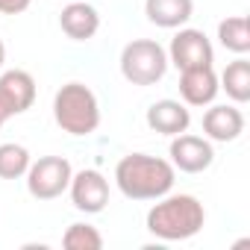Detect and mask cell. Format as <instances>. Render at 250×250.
Instances as JSON below:
<instances>
[{
    "mask_svg": "<svg viewBox=\"0 0 250 250\" xmlns=\"http://www.w3.org/2000/svg\"><path fill=\"white\" fill-rule=\"evenodd\" d=\"M59 27L71 42H88L100 30V15L85 0H68V6L59 15Z\"/></svg>",
    "mask_w": 250,
    "mask_h": 250,
    "instance_id": "obj_12",
    "label": "cell"
},
{
    "mask_svg": "<svg viewBox=\"0 0 250 250\" xmlns=\"http://www.w3.org/2000/svg\"><path fill=\"white\" fill-rule=\"evenodd\" d=\"M121 74L133 85H156L168 71V50L153 39H133L121 50Z\"/></svg>",
    "mask_w": 250,
    "mask_h": 250,
    "instance_id": "obj_4",
    "label": "cell"
},
{
    "mask_svg": "<svg viewBox=\"0 0 250 250\" xmlns=\"http://www.w3.org/2000/svg\"><path fill=\"white\" fill-rule=\"evenodd\" d=\"M36 103V80L30 71H3L0 74V118L9 121L15 115H24Z\"/></svg>",
    "mask_w": 250,
    "mask_h": 250,
    "instance_id": "obj_8",
    "label": "cell"
},
{
    "mask_svg": "<svg viewBox=\"0 0 250 250\" xmlns=\"http://www.w3.org/2000/svg\"><path fill=\"white\" fill-rule=\"evenodd\" d=\"M218 74L209 68H188L180 71V97L186 106H209L218 97Z\"/></svg>",
    "mask_w": 250,
    "mask_h": 250,
    "instance_id": "obj_13",
    "label": "cell"
},
{
    "mask_svg": "<svg viewBox=\"0 0 250 250\" xmlns=\"http://www.w3.org/2000/svg\"><path fill=\"white\" fill-rule=\"evenodd\" d=\"M145 15L162 30H180L194 15V0H145Z\"/></svg>",
    "mask_w": 250,
    "mask_h": 250,
    "instance_id": "obj_14",
    "label": "cell"
},
{
    "mask_svg": "<svg viewBox=\"0 0 250 250\" xmlns=\"http://www.w3.org/2000/svg\"><path fill=\"white\" fill-rule=\"evenodd\" d=\"M212 62H215V47L206 39V33L194 27H180V33L171 39L168 47V65H174L177 71H188V68H209Z\"/></svg>",
    "mask_w": 250,
    "mask_h": 250,
    "instance_id": "obj_6",
    "label": "cell"
},
{
    "mask_svg": "<svg viewBox=\"0 0 250 250\" xmlns=\"http://www.w3.org/2000/svg\"><path fill=\"white\" fill-rule=\"evenodd\" d=\"M3 62H6V44H3V39H0V68H3Z\"/></svg>",
    "mask_w": 250,
    "mask_h": 250,
    "instance_id": "obj_20",
    "label": "cell"
},
{
    "mask_svg": "<svg viewBox=\"0 0 250 250\" xmlns=\"http://www.w3.org/2000/svg\"><path fill=\"white\" fill-rule=\"evenodd\" d=\"M3 124H6V121H3V118H0V130H3Z\"/></svg>",
    "mask_w": 250,
    "mask_h": 250,
    "instance_id": "obj_21",
    "label": "cell"
},
{
    "mask_svg": "<svg viewBox=\"0 0 250 250\" xmlns=\"http://www.w3.org/2000/svg\"><path fill=\"white\" fill-rule=\"evenodd\" d=\"M53 118L68 136H91L100 127V103L85 83H65L53 97Z\"/></svg>",
    "mask_w": 250,
    "mask_h": 250,
    "instance_id": "obj_3",
    "label": "cell"
},
{
    "mask_svg": "<svg viewBox=\"0 0 250 250\" xmlns=\"http://www.w3.org/2000/svg\"><path fill=\"white\" fill-rule=\"evenodd\" d=\"M33 0H0V15H21L30 9Z\"/></svg>",
    "mask_w": 250,
    "mask_h": 250,
    "instance_id": "obj_19",
    "label": "cell"
},
{
    "mask_svg": "<svg viewBox=\"0 0 250 250\" xmlns=\"http://www.w3.org/2000/svg\"><path fill=\"white\" fill-rule=\"evenodd\" d=\"M62 247L65 250H100L103 235L91 224H71L65 229V235H62Z\"/></svg>",
    "mask_w": 250,
    "mask_h": 250,
    "instance_id": "obj_18",
    "label": "cell"
},
{
    "mask_svg": "<svg viewBox=\"0 0 250 250\" xmlns=\"http://www.w3.org/2000/svg\"><path fill=\"white\" fill-rule=\"evenodd\" d=\"M188 124H191V112L180 100L165 97V100L150 103L147 109V127L159 136H180L188 130Z\"/></svg>",
    "mask_w": 250,
    "mask_h": 250,
    "instance_id": "obj_11",
    "label": "cell"
},
{
    "mask_svg": "<svg viewBox=\"0 0 250 250\" xmlns=\"http://www.w3.org/2000/svg\"><path fill=\"white\" fill-rule=\"evenodd\" d=\"M218 85L227 91V97L232 103H247L250 100V62L244 56L232 59L224 68V74L218 77Z\"/></svg>",
    "mask_w": 250,
    "mask_h": 250,
    "instance_id": "obj_15",
    "label": "cell"
},
{
    "mask_svg": "<svg viewBox=\"0 0 250 250\" xmlns=\"http://www.w3.org/2000/svg\"><path fill=\"white\" fill-rule=\"evenodd\" d=\"M71 203L77 212H85V215H97L106 209L109 203V180L97 171V168H83L71 177Z\"/></svg>",
    "mask_w": 250,
    "mask_h": 250,
    "instance_id": "obj_9",
    "label": "cell"
},
{
    "mask_svg": "<svg viewBox=\"0 0 250 250\" xmlns=\"http://www.w3.org/2000/svg\"><path fill=\"white\" fill-rule=\"evenodd\" d=\"M168 156H171V165L177 171H183V174H203L215 162V147H212V142L206 136L200 139V136L180 133V136H171Z\"/></svg>",
    "mask_w": 250,
    "mask_h": 250,
    "instance_id": "obj_7",
    "label": "cell"
},
{
    "mask_svg": "<svg viewBox=\"0 0 250 250\" xmlns=\"http://www.w3.org/2000/svg\"><path fill=\"white\" fill-rule=\"evenodd\" d=\"M27 191L36 200H56L68 191L74 168L65 156H42L27 168Z\"/></svg>",
    "mask_w": 250,
    "mask_h": 250,
    "instance_id": "obj_5",
    "label": "cell"
},
{
    "mask_svg": "<svg viewBox=\"0 0 250 250\" xmlns=\"http://www.w3.org/2000/svg\"><path fill=\"white\" fill-rule=\"evenodd\" d=\"M30 150L24 145L6 142L0 145V180H21L30 168Z\"/></svg>",
    "mask_w": 250,
    "mask_h": 250,
    "instance_id": "obj_17",
    "label": "cell"
},
{
    "mask_svg": "<svg viewBox=\"0 0 250 250\" xmlns=\"http://www.w3.org/2000/svg\"><path fill=\"white\" fill-rule=\"evenodd\" d=\"M218 42L224 50L235 53V56H247L250 53V24L244 15H232L224 18L218 24Z\"/></svg>",
    "mask_w": 250,
    "mask_h": 250,
    "instance_id": "obj_16",
    "label": "cell"
},
{
    "mask_svg": "<svg viewBox=\"0 0 250 250\" xmlns=\"http://www.w3.org/2000/svg\"><path fill=\"white\" fill-rule=\"evenodd\" d=\"M206 224V209L194 194H162L147 212V232L159 241L194 238Z\"/></svg>",
    "mask_w": 250,
    "mask_h": 250,
    "instance_id": "obj_2",
    "label": "cell"
},
{
    "mask_svg": "<svg viewBox=\"0 0 250 250\" xmlns=\"http://www.w3.org/2000/svg\"><path fill=\"white\" fill-rule=\"evenodd\" d=\"M203 133L209 142H218V145H227V142H235L241 133H244V115L238 106H212L203 112Z\"/></svg>",
    "mask_w": 250,
    "mask_h": 250,
    "instance_id": "obj_10",
    "label": "cell"
},
{
    "mask_svg": "<svg viewBox=\"0 0 250 250\" xmlns=\"http://www.w3.org/2000/svg\"><path fill=\"white\" fill-rule=\"evenodd\" d=\"M177 168L150 153H127L115 165V186L127 200H156L174 188Z\"/></svg>",
    "mask_w": 250,
    "mask_h": 250,
    "instance_id": "obj_1",
    "label": "cell"
}]
</instances>
